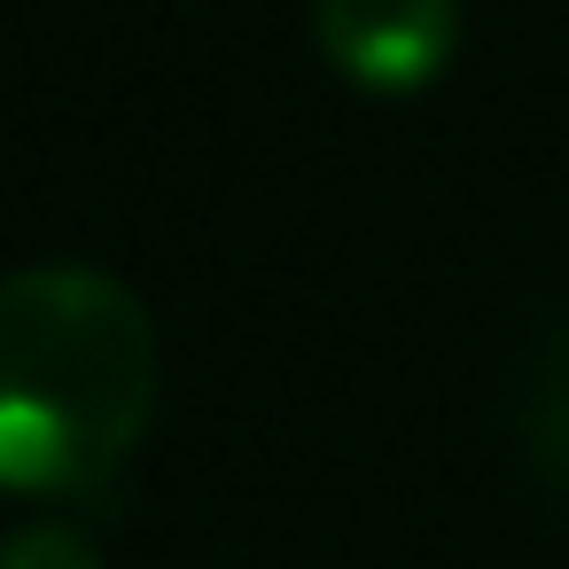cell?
<instances>
[{
    "instance_id": "cell-1",
    "label": "cell",
    "mask_w": 569,
    "mask_h": 569,
    "mask_svg": "<svg viewBox=\"0 0 569 569\" xmlns=\"http://www.w3.org/2000/svg\"><path fill=\"white\" fill-rule=\"evenodd\" d=\"M157 413V320L102 266L0 281V491L87 499Z\"/></svg>"
},
{
    "instance_id": "cell-2",
    "label": "cell",
    "mask_w": 569,
    "mask_h": 569,
    "mask_svg": "<svg viewBox=\"0 0 569 569\" xmlns=\"http://www.w3.org/2000/svg\"><path fill=\"white\" fill-rule=\"evenodd\" d=\"M312 40L359 94H421L460 48V0H312Z\"/></svg>"
},
{
    "instance_id": "cell-3",
    "label": "cell",
    "mask_w": 569,
    "mask_h": 569,
    "mask_svg": "<svg viewBox=\"0 0 569 569\" xmlns=\"http://www.w3.org/2000/svg\"><path fill=\"white\" fill-rule=\"evenodd\" d=\"M522 452H530V476L569 499V328L546 343V359H538V375H530V398H522Z\"/></svg>"
},
{
    "instance_id": "cell-4",
    "label": "cell",
    "mask_w": 569,
    "mask_h": 569,
    "mask_svg": "<svg viewBox=\"0 0 569 569\" xmlns=\"http://www.w3.org/2000/svg\"><path fill=\"white\" fill-rule=\"evenodd\" d=\"M0 569H102V553L63 522H24L0 538Z\"/></svg>"
}]
</instances>
